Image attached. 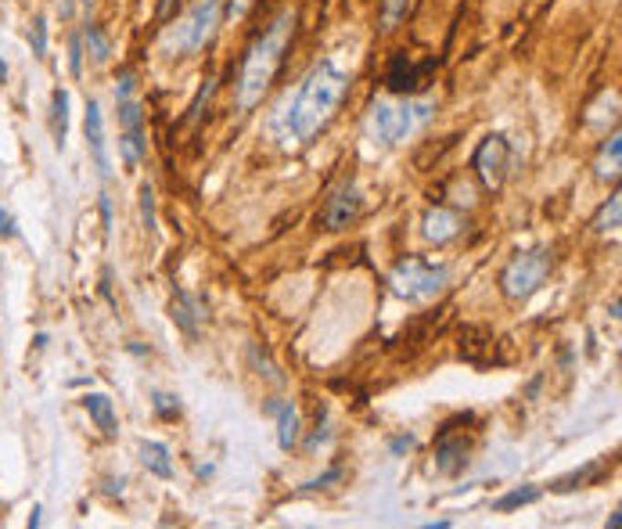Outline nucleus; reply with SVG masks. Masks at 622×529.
<instances>
[{
	"label": "nucleus",
	"instance_id": "19",
	"mask_svg": "<svg viewBox=\"0 0 622 529\" xmlns=\"http://www.w3.org/2000/svg\"><path fill=\"white\" fill-rule=\"evenodd\" d=\"M51 126H55V144L65 148L69 141V90L65 87H55L51 94Z\"/></svg>",
	"mask_w": 622,
	"mask_h": 529
},
{
	"label": "nucleus",
	"instance_id": "11",
	"mask_svg": "<svg viewBox=\"0 0 622 529\" xmlns=\"http://www.w3.org/2000/svg\"><path fill=\"white\" fill-rule=\"evenodd\" d=\"M425 238L432 241V245H447L453 238L464 231V220L453 213V209H443V206H436V209H428L425 213Z\"/></svg>",
	"mask_w": 622,
	"mask_h": 529
},
{
	"label": "nucleus",
	"instance_id": "1",
	"mask_svg": "<svg viewBox=\"0 0 622 529\" xmlns=\"http://www.w3.org/2000/svg\"><path fill=\"white\" fill-rule=\"evenodd\" d=\"M349 72L339 69L335 61H317L306 79L299 83V90L281 105V112L274 119V130L281 137L284 148L295 144H310L342 109L345 94H349Z\"/></svg>",
	"mask_w": 622,
	"mask_h": 529
},
{
	"label": "nucleus",
	"instance_id": "27",
	"mask_svg": "<svg viewBox=\"0 0 622 529\" xmlns=\"http://www.w3.org/2000/svg\"><path fill=\"white\" fill-rule=\"evenodd\" d=\"M213 90H216V79L209 76V79H206V87L198 90V98H195V105L187 109V119H191V122H198V119H202V109H209V98H213Z\"/></svg>",
	"mask_w": 622,
	"mask_h": 529
},
{
	"label": "nucleus",
	"instance_id": "37",
	"mask_svg": "<svg viewBox=\"0 0 622 529\" xmlns=\"http://www.w3.org/2000/svg\"><path fill=\"white\" fill-rule=\"evenodd\" d=\"M173 7H176V0H159V18H170Z\"/></svg>",
	"mask_w": 622,
	"mask_h": 529
},
{
	"label": "nucleus",
	"instance_id": "13",
	"mask_svg": "<svg viewBox=\"0 0 622 529\" xmlns=\"http://www.w3.org/2000/svg\"><path fill=\"white\" fill-rule=\"evenodd\" d=\"M436 465L443 475H457V471H464L468 465V443H464V436H443L439 439V447H436Z\"/></svg>",
	"mask_w": 622,
	"mask_h": 529
},
{
	"label": "nucleus",
	"instance_id": "18",
	"mask_svg": "<svg viewBox=\"0 0 622 529\" xmlns=\"http://www.w3.org/2000/svg\"><path fill=\"white\" fill-rule=\"evenodd\" d=\"M594 170L601 180H616L622 170V137L619 133H612L608 137V144L601 148V155H597V163H594Z\"/></svg>",
	"mask_w": 622,
	"mask_h": 529
},
{
	"label": "nucleus",
	"instance_id": "16",
	"mask_svg": "<svg viewBox=\"0 0 622 529\" xmlns=\"http://www.w3.org/2000/svg\"><path fill=\"white\" fill-rule=\"evenodd\" d=\"M605 471H608V461H590V465H583V469H575V471H568V475H562V479H554V482H551V490H554V493L583 490V486L597 482Z\"/></svg>",
	"mask_w": 622,
	"mask_h": 529
},
{
	"label": "nucleus",
	"instance_id": "8",
	"mask_svg": "<svg viewBox=\"0 0 622 529\" xmlns=\"http://www.w3.org/2000/svg\"><path fill=\"white\" fill-rule=\"evenodd\" d=\"M360 213H364L360 187L345 180L342 187H335V191L328 195V202L321 206V213H317V224H321L324 231H342V227L356 224V220H360Z\"/></svg>",
	"mask_w": 622,
	"mask_h": 529
},
{
	"label": "nucleus",
	"instance_id": "34",
	"mask_svg": "<svg viewBox=\"0 0 622 529\" xmlns=\"http://www.w3.org/2000/svg\"><path fill=\"white\" fill-rule=\"evenodd\" d=\"M18 235V227H15V220H11V213L0 206V238H15Z\"/></svg>",
	"mask_w": 622,
	"mask_h": 529
},
{
	"label": "nucleus",
	"instance_id": "33",
	"mask_svg": "<svg viewBox=\"0 0 622 529\" xmlns=\"http://www.w3.org/2000/svg\"><path fill=\"white\" fill-rule=\"evenodd\" d=\"M342 479V469L335 465V469H328L321 479H313V482H306V490H321V486H328V482H339Z\"/></svg>",
	"mask_w": 622,
	"mask_h": 529
},
{
	"label": "nucleus",
	"instance_id": "3",
	"mask_svg": "<svg viewBox=\"0 0 622 529\" xmlns=\"http://www.w3.org/2000/svg\"><path fill=\"white\" fill-rule=\"evenodd\" d=\"M432 116H436L432 98H406L403 94V101H378L367 112V137L378 148H396L406 137H414Z\"/></svg>",
	"mask_w": 622,
	"mask_h": 529
},
{
	"label": "nucleus",
	"instance_id": "23",
	"mask_svg": "<svg viewBox=\"0 0 622 529\" xmlns=\"http://www.w3.org/2000/svg\"><path fill=\"white\" fill-rule=\"evenodd\" d=\"M540 497V486H518V490H511L504 497H497L493 501V512H514V508H525V504H532Z\"/></svg>",
	"mask_w": 622,
	"mask_h": 529
},
{
	"label": "nucleus",
	"instance_id": "40",
	"mask_svg": "<svg viewBox=\"0 0 622 529\" xmlns=\"http://www.w3.org/2000/svg\"><path fill=\"white\" fill-rule=\"evenodd\" d=\"M79 4H83V7H90V4H94V0H79Z\"/></svg>",
	"mask_w": 622,
	"mask_h": 529
},
{
	"label": "nucleus",
	"instance_id": "12",
	"mask_svg": "<svg viewBox=\"0 0 622 529\" xmlns=\"http://www.w3.org/2000/svg\"><path fill=\"white\" fill-rule=\"evenodd\" d=\"M206 317V302L191 292H176V302H173V321L180 324V332L187 335H198V321Z\"/></svg>",
	"mask_w": 622,
	"mask_h": 529
},
{
	"label": "nucleus",
	"instance_id": "26",
	"mask_svg": "<svg viewBox=\"0 0 622 529\" xmlns=\"http://www.w3.org/2000/svg\"><path fill=\"white\" fill-rule=\"evenodd\" d=\"M141 220H144L148 231H155V191H152V184L141 187Z\"/></svg>",
	"mask_w": 622,
	"mask_h": 529
},
{
	"label": "nucleus",
	"instance_id": "24",
	"mask_svg": "<svg viewBox=\"0 0 622 529\" xmlns=\"http://www.w3.org/2000/svg\"><path fill=\"white\" fill-rule=\"evenodd\" d=\"M406 7H410V0H385L382 4V33H393L399 22L406 18Z\"/></svg>",
	"mask_w": 622,
	"mask_h": 529
},
{
	"label": "nucleus",
	"instance_id": "5",
	"mask_svg": "<svg viewBox=\"0 0 622 529\" xmlns=\"http://www.w3.org/2000/svg\"><path fill=\"white\" fill-rule=\"evenodd\" d=\"M447 281H450L447 263H428L421 256H406L389 274V292L406 299V302H428L447 289Z\"/></svg>",
	"mask_w": 622,
	"mask_h": 529
},
{
	"label": "nucleus",
	"instance_id": "38",
	"mask_svg": "<svg viewBox=\"0 0 622 529\" xmlns=\"http://www.w3.org/2000/svg\"><path fill=\"white\" fill-rule=\"evenodd\" d=\"M55 4H58V11H61V18L72 15V0H55Z\"/></svg>",
	"mask_w": 622,
	"mask_h": 529
},
{
	"label": "nucleus",
	"instance_id": "25",
	"mask_svg": "<svg viewBox=\"0 0 622 529\" xmlns=\"http://www.w3.org/2000/svg\"><path fill=\"white\" fill-rule=\"evenodd\" d=\"M29 48H33V55H37V58H44V55H47V22H44V15H37V18H33Z\"/></svg>",
	"mask_w": 622,
	"mask_h": 529
},
{
	"label": "nucleus",
	"instance_id": "10",
	"mask_svg": "<svg viewBox=\"0 0 622 529\" xmlns=\"http://www.w3.org/2000/svg\"><path fill=\"white\" fill-rule=\"evenodd\" d=\"M87 148L94 155V166L101 170V176L112 174L109 166V148H105V119H101V105L98 101H87Z\"/></svg>",
	"mask_w": 622,
	"mask_h": 529
},
{
	"label": "nucleus",
	"instance_id": "35",
	"mask_svg": "<svg viewBox=\"0 0 622 529\" xmlns=\"http://www.w3.org/2000/svg\"><path fill=\"white\" fill-rule=\"evenodd\" d=\"M414 447V436H399V439H393V454H403V450H410Z\"/></svg>",
	"mask_w": 622,
	"mask_h": 529
},
{
	"label": "nucleus",
	"instance_id": "6",
	"mask_svg": "<svg viewBox=\"0 0 622 529\" xmlns=\"http://www.w3.org/2000/svg\"><path fill=\"white\" fill-rule=\"evenodd\" d=\"M551 267H554V256L547 249H529V252H518L508 267L501 270V292L508 299H529L543 289V281L551 278Z\"/></svg>",
	"mask_w": 622,
	"mask_h": 529
},
{
	"label": "nucleus",
	"instance_id": "22",
	"mask_svg": "<svg viewBox=\"0 0 622 529\" xmlns=\"http://www.w3.org/2000/svg\"><path fill=\"white\" fill-rule=\"evenodd\" d=\"M622 220V195L619 191H612V198L601 206V213L594 217V231L597 235H608V231H616Z\"/></svg>",
	"mask_w": 622,
	"mask_h": 529
},
{
	"label": "nucleus",
	"instance_id": "21",
	"mask_svg": "<svg viewBox=\"0 0 622 529\" xmlns=\"http://www.w3.org/2000/svg\"><path fill=\"white\" fill-rule=\"evenodd\" d=\"M144 148H148L144 130H122V133H119V155H122L126 166H137V163L144 159Z\"/></svg>",
	"mask_w": 622,
	"mask_h": 529
},
{
	"label": "nucleus",
	"instance_id": "20",
	"mask_svg": "<svg viewBox=\"0 0 622 529\" xmlns=\"http://www.w3.org/2000/svg\"><path fill=\"white\" fill-rule=\"evenodd\" d=\"M79 40H83V48H87V55L94 58V65H105V61L112 58V44H109V37L101 33V26H87L83 33H79Z\"/></svg>",
	"mask_w": 622,
	"mask_h": 529
},
{
	"label": "nucleus",
	"instance_id": "14",
	"mask_svg": "<svg viewBox=\"0 0 622 529\" xmlns=\"http://www.w3.org/2000/svg\"><path fill=\"white\" fill-rule=\"evenodd\" d=\"M267 414H278V443L281 450H291L299 443V414L291 407V400H270Z\"/></svg>",
	"mask_w": 622,
	"mask_h": 529
},
{
	"label": "nucleus",
	"instance_id": "4",
	"mask_svg": "<svg viewBox=\"0 0 622 529\" xmlns=\"http://www.w3.org/2000/svg\"><path fill=\"white\" fill-rule=\"evenodd\" d=\"M220 18H224V0H195V4L184 11V18H176L173 29L163 37V51H166L170 58L198 55V51L213 40Z\"/></svg>",
	"mask_w": 622,
	"mask_h": 529
},
{
	"label": "nucleus",
	"instance_id": "15",
	"mask_svg": "<svg viewBox=\"0 0 622 529\" xmlns=\"http://www.w3.org/2000/svg\"><path fill=\"white\" fill-rule=\"evenodd\" d=\"M141 465L152 471V475H159V479H170L173 475L170 447L159 443V439H141Z\"/></svg>",
	"mask_w": 622,
	"mask_h": 529
},
{
	"label": "nucleus",
	"instance_id": "32",
	"mask_svg": "<svg viewBox=\"0 0 622 529\" xmlns=\"http://www.w3.org/2000/svg\"><path fill=\"white\" fill-rule=\"evenodd\" d=\"M321 443H328V418H324V414H317V432H313V439H310V450H317Z\"/></svg>",
	"mask_w": 622,
	"mask_h": 529
},
{
	"label": "nucleus",
	"instance_id": "9",
	"mask_svg": "<svg viewBox=\"0 0 622 529\" xmlns=\"http://www.w3.org/2000/svg\"><path fill=\"white\" fill-rule=\"evenodd\" d=\"M432 72H436V58L414 65L403 51H396L393 61H389V69H385V87H389L393 94H414L417 87H425V79H428Z\"/></svg>",
	"mask_w": 622,
	"mask_h": 529
},
{
	"label": "nucleus",
	"instance_id": "31",
	"mask_svg": "<svg viewBox=\"0 0 622 529\" xmlns=\"http://www.w3.org/2000/svg\"><path fill=\"white\" fill-rule=\"evenodd\" d=\"M72 55H69V69H72V76H79L83 72V40L79 37H72V48H69Z\"/></svg>",
	"mask_w": 622,
	"mask_h": 529
},
{
	"label": "nucleus",
	"instance_id": "28",
	"mask_svg": "<svg viewBox=\"0 0 622 529\" xmlns=\"http://www.w3.org/2000/svg\"><path fill=\"white\" fill-rule=\"evenodd\" d=\"M133 90H137V76L126 69V72H119V83H115V101H122V98H133Z\"/></svg>",
	"mask_w": 622,
	"mask_h": 529
},
{
	"label": "nucleus",
	"instance_id": "39",
	"mask_svg": "<svg viewBox=\"0 0 622 529\" xmlns=\"http://www.w3.org/2000/svg\"><path fill=\"white\" fill-rule=\"evenodd\" d=\"M40 526V508H33V515H29V529Z\"/></svg>",
	"mask_w": 622,
	"mask_h": 529
},
{
	"label": "nucleus",
	"instance_id": "17",
	"mask_svg": "<svg viewBox=\"0 0 622 529\" xmlns=\"http://www.w3.org/2000/svg\"><path fill=\"white\" fill-rule=\"evenodd\" d=\"M83 407H87V414L98 421V428L105 432V436H115V428H119V421H115V407L112 400L105 397V393H87L83 397Z\"/></svg>",
	"mask_w": 622,
	"mask_h": 529
},
{
	"label": "nucleus",
	"instance_id": "7",
	"mask_svg": "<svg viewBox=\"0 0 622 529\" xmlns=\"http://www.w3.org/2000/svg\"><path fill=\"white\" fill-rule=\"evenodd\" d=\"M508 163H511V144L508 137H501V133H490V137L475 148V155H471L475 174H479V180H482L490 191H501V187H504Z\"/></svg>",
	"mask_w": 622,
	"mask_h": 529
},
{
	"label": "nucleus",
	"instance_id": "2",
	"mask_svg": "<svg viewBox=\"0 0 622 529\" xmlns=\"http://www.w3.org/2000/svg\"><path fill=\"white\" fill-rule=\"evenodd\" d=\"M295 22H299V11L295 7H284L281 15L270 22V29L248 48V55L241 61V76H237V109L248 112L263 101V94L270 90V83L278 79L288 55V44L295 37Z\"/></svg>",
	"mask_w": 622,
	"mask_h": 529
},
{
	"label": "nucleus",
	"instance_id": "36",
	"mask_svg": "<svg viewBox=\"0 0 622 529\" xmlns=\"http://www.w3.org/2000/svg\"><path fill=\"white\" fill-rule=\"evenodd\" d=\"M101 217H105V231H112V202L101 198Z\"/></svg>",
	"mask_w": 622,
	"mask_h": 529
},
{
	"label": "nucleus",
	"instance_id": "30",
	"mask_svg": "<svg viewBox=\"0 0 622 529\" xmlns=\"http://www.w3.org/2000/svg\"><path fill=\"white\" fill-rule=\"evenodd\" d=\"M152 404H155V411L166 414V418H176V414H180V404H176L173 397H166V393H155V397H152Z\"/></svg>",
	"mask_w": 622,
	"mask_h": 529
},
{
	"label": "nucleus",
	"instance_id": "29",
	"mask_svg": "<svg viewBox=\"0 0 622 529\" xmlns=\"http://www.w3.org/2000/svg\"><path fill=\"white\" fill-rule=\"evenodd\" d=\"M256 0H227V7H224V18L227 22H237V18H245L248 15V7H252Z\"/></svg>",
	"mask_w": 622,
	"mask_h": 529
}]
</instances>
